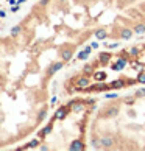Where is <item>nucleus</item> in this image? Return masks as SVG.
<instances>
[{
	"label": "nucleus",
	"mask_w": 145,
	"mask_h": 151,
	"mask_svg": "<svg viewBox=\"0 0 145 151\" xmlns=\"http://www.w3.org/2000/svg\"><path fill=\"white\" fill-rule=\"evenodd\" d=\"M20 31H22V27H20V25L14 27V28H11V36H17Z\"/></svg>",
	"instance_id": "f3484780"
},
{
	"label": "nucleus",
	"mask_w": 145,
	"mask_h": 151,
	"mask_svg": "<svg viewBox=\"0 0 145 151\" xmlns=\"http://www.w3.org/2000/svg\"><path fill=\"white\" fill-rule=\"evenodd\" d=\"M125 65H126V59L125 58H119L117 63L113 64V70H122V69H125Z\"/></svg>",
	"instance_id": "7ed1b4c3"
},
{
	"label": "nucleus",
	"mask_w": 145,
	"mask_h": 151,
	"mask_svg": "<svg viewBox=\"0 0 145 151\" xmlns=\"http://www.w3.org/2000/svg\"><path fill=\"white\" fill-rule=\"evenodd\" d=\"M38 145H39V140H31V142L25 147V150H28V148H36Z\"/></svg>",
	"instance_id": "6ab92c4d"
},
{
	"label": "nucleus",
	"mask_w": 145,
	"mask_h": 151,
	"mask_svg": "<svg viewBox=\"0 0 145 151\" xmlns=\"http://www.w3.org/2000/svg\"><path fill=\"white\" fill-rule=\"evenodd\" d=\"M133 67H134V69L137 70V69H141V64H136V63H134V64H133Z\"/></svg>",
	"instance_id": "c85d7f7f"
},
{
	"label": "nucleus",
	"mask_w": 145,
	"mask_h": 151,
	"mask_svg": "<svg viewBox=\"0 0 145 151\" xmlns=\"http://www.w3.org/2000/svg\"><path fill=\"white\" fill-rule=\"evenodd\" d=\"M109 53H100V63L102 64H106L108 61H109Z\"/></svg>",
	"instance_id": "ddd939ff"
},
{
	"label": "nucleus",
	"mask_w": 145,
	"mask_h": 151,
	"mask_svg": "<svg viewBox=\"0 0 145 151\" xmlns=\"http://www.w3.org/2000/svg\"><path fill=\"white\" fill-rule=\"evenodd\" d=\"M105 89H108V86L105 84V83H97L95 86H89V91H105Z\"/></svg>",
	"instance_id": "423d86ee"
},
{
	"label": "nucleus",
	"mask_w": 145,
	"mask_h": 151,
	"mask_svg": "<svg viewBox=\"0 0 145 151\" xmlns=\"http://www.w3.org/2000/svg\"><path fill=\"white\" fill-rule=\"evenodd\" d=\"M83 109V104L81 103H78L76 106H74V111H75V112H78V111H81Z\"/></svg>",
	"instance_id": "5701e85b"
},
{
	"label": "nucleus",
	"mask_w": 145,
	"mask_h": 151,
	"mask_svg": "<svg viewBox=\"0 0 145 151\" xmlns=\"http://www.w3.org/2000/svg\"><path fill=\"white\" fill-rule=\"evenodd\" d=\"M89 86H91L89 78L81 76V78H78V80H76V89H80V91H83V89H89Z\"/></svg>",
	"instance_id": "f03ea898"
},
{
	"label": "nucleus",
	"mask_w": 145,
	"mask_h": 151,
	"mask_svg": "<svg viewBox=\"0 0 145 151\" xmlns=\"http://www.w3.org/2000/svg\"><path fill=\"white\" fill-rule=\"evenodd\" d=\"M130 2H133V0H130Z\"/></svg>",
	"instance_id": "2f4dec72"
},
{
	"label": "nucleus",
	"mask_w": 145,
	"mask_h": 151,
	"mask_svg": "<svg viewBox=\"0 0 145 151\" xmlns=\"http://www.w3.org/2000/svg\"><path fill=\"white\" fill-rule=\"evenodd\" d=\"M137 81H139V83H142V84H145V72H142V73L137 76Z\"/></svg>",
	"instance_id": "aec40b11"
},
{
	"label": "nucleus",
	"mask_w": 145,
	"mask_h": 151,
	"mask_svg": "<svg viewBox=\"0 0 145 151\" xmlns=\"http://www.w3.org/2000/svg\"><path fill=\"white\" fill-rule=\"evenodd\" d=\"M130 53H131V55H134V56H136V55L139 53V48H137V47H133V48L130 50Z\"/></svg>",
	"instance_id": "b1692460"
},
{
	"label": "nucleus",
	"mask_w": 145,
	"mask_h": 151,
	"mask_svg": "<svg viewBox=\"0 0 145 151\" xmlns=\"http://www.w3.org/2000/svg\"><path fill=\"white\" fill-rule=\"evenodd\" d=\"M113 137H109V136H105V137H100V140H98V147L100 148H111L113 147Z\"/></svg>",
	"instance_id": "f257e3e1"
},
{
	"label": "nucleus",
	"mask_w": 145,
	"mask_h": 151,
	"mask_svg": "<svg viewBox=\"0 0 145 151\" xmlns=\"http://www.w3.org/2000/svg\"><path fill=\"white\" fill-rule=\"evenodd\" d=\"M91 47H92V48H98V42H92Z\"/></svg>",
	"instance_id": "bb28decb"
},
{
	"label": "nucleus",
	"mask_w": 145,
	"mask_h": 151,
	"mask_svg": "<svg viewBox=\"0 0 145 151\" xmlns=\"http://www.w3.org/2000/svg\"><path fill=\"white\" fill-rule=\"evenodd\" d=\"M8 2H9V5H11V6H13V5H16V3H17V2H16V0H8Z\"/></svg>",
	"instance_id": "c756f323"
},
{
	"label": "nucleus",
	"mask_w": 145,
	"mask_h": 151,
	"mask_svg": "<svg viewBox=\"0 0 145 151\" xmlns=\"http://www.w3.org/2000/svg\"><path fill=\"white\" fill-rule=\"evenodd\" d=\"M45 114H47V111L42 109L41 112H39V120H44V119H45Z\"/></svg>",
	"instance_id": "412c9836"
},
{
	"label": "nucleus",
	"mask_w": 145,
	"mask_h": 151,
	"mask_svg": "<svg viewBox=\"0 0 145 151\" xmlns=\"http://www.w3.org/2000/svg\"><path fill=\"white\" fill-rule=\"evenodd\" d=\"M50 131H52V125H48V126H45L44 129L39 132V139H42L44 136H47V134H50Z\"/></svg>",
	"instance_id": "f8f14e48"
},
{
	"label": "nucleus",
	"mask_w": 145,
	"mask_h": 151,
	"mask_svg": "<svg viewBox=\"0 0 145 151\" xmlns=\"http://www.w3.org/2000/svg\"><path fill=\"white\" fill-rule=\"evenodd\" d=\"M83 72H84L86 75H91V73H92V69H91V67H89V65H86L84 69H83Z\"/></svg>",
	"instance_id": "4be33fe9"
},
{
	"label": "nucleus",
	"mask_w": 145,
	"mask_h": 151,
	"mask_svg": "<svg viewBox=\"0 0 145 151\" xmlns=\"http://www.w3.org/2000/svg\"><path fill=\"white\" fill-rule=\"evenodd\" d=\"M95 37H97V39H105V37H106V31H105V30L95 31Z\"/></svg>",
	"instance_id": "dca6fc26"
},
{
	"label": "nucleus",
	"mask_w": 145,
	"mask_h": 151,
	"mask_svg": "<svg viewBox=\"0 0 145 151\" xmlns=\"http://www.w3.org/2000/svg\"><path fill=\"white\" fill-rule=\"evenodd\" d=\"M66 115H67V109H66L64 106H63V108H59L56 112H55V119H56V120H61V119H64Z\"/></svg>",
	"instance_id": "39448f33"
},
{
	"label": "nucleus",
	"mask_w": 145,
	"mask_h": 151,
	"mask_svg": "<svg viewBox=\"0 0 145 151\" xmlns=\"http://www.w3.org/2000/svg\"><path fill=\"white\" fill-rule=\"evenodd\" d=\"M61 56H63V61H69L72 58V50L70 48H64L61 52Z\"/></svg>",
	"instance_id": "6e6552de"
},
{
	"label": "nucleus",
	"mask_w": 145,
	"mask_h": 151,
	"mask_svg": "<svg viewBox=\"0 0 145 151\" xmlns=\"http://www.w3.org/2000/svg\"><path fill=\"white\" fill-rule=\"evenodd\" d=\"M134 33H137V35H142V33H145V25L144 24H139L134 27Z\"/></svg>",
	"instance_id": "4468645a"
},
{
	"label": "nucleus",
	"mask_w": 145,
	"mask_h": 151,
	"mask_svg": "<svg viewBox=\"0 0 145 151\" xmlns=\"http://www.w3.org/2000/svg\"><path fill=\"white\" fill-rule=\"evenodd\" d=\"M106 45H108L109 48H115V47H117V44H106Z\"/></svg>",
	"instance_id": "cd10ccee"
},
{
	"label": "nucleus",
	"mask_w": 145,
	"mask_h": 151,
	"mask_svg": "<svg viewBox=\"0 0 145 151\" xmlns=\"http://www.w3.org/2000/svg\"><path fill=\"white\" fill-rule=\"evenodd\" d=\"M94 78H95L97 81H103V80H106V73H105V72H95Z\"/></svg>",
	"instance_id": "9b49d317"
},
{
	"label": "nucleus",
	"mask_w": 145,
	"mask_h": 151,
	"mask_svg": "<svg viewBox=\"0 0 145 151\" xmlns=\"http://www.w3.org/2000/svg\"><path fill=\"white\" fill-rule=\"evenodd\" d=\"M117 93H106V98H115Z\"/></svg>",
	"instance_id": "a878e982"
},
{
	"label": "nucleus",
	"mask_w": 145,
	"mask_h": 151,
	"mask_svg": "<svg viewBox=\"0 0 145 151\" xmlns=\"http://www.w3.org/2000/svg\"><path fill=\"white\" fill-rule=\"evenodd\" d=\"M115 114H117V108H109L103 115H105V117H109V115H115Z\"/></svg>",
	"instance_id": "a211bd4d"
},
{
	"label": "nucleus",
	"mask_w": 145,
	"mask_h": 151,
	"mask_svg": "<svg viewBox=\"0 0 145 151\" xmlns=\"http://www.w3.org/2000/svg\"><path fill=\"white\" fill-rule=\"evenodd\" d=\"M91 50H92V47H86L83 52L78 55V59H87V56H89V53H91Z\"/></svg>",
	"instance_id": "1a4fd4ad"
},
{
	"label": "nucleus",
	"mask_w": 145,
	"mask_h": 151,
	"mask_svg": "<svg viewBox=\"0 0 145 151\" xmlns=\"http://www.w3.org/2000/svg\"><path fill=\"white\" fill-rule=\"evenodd\" d=\"M25 2V0H17V3H24Z\"/></svg>",
	"instance_id": "7c9ffc66"
},
{
	"label": "nucleus",
	"mask_w": 145,
	"mask_h": 151,
	"mask_svg": "<svg viewBox=\"0 0 145 151\" xmlns=\"http://www.w3.org/2000/svg\"><path fill=\"white\" fill-rule=\"evenodd\" d=\"M136 95H139V97H144V95H145V89H141V91H137Z\"/></svg>",
	"instance_id": "393cba45"
},
{
	"label": "nucleus",
	"mask_w": 145,
	"mask_h": 151,
	"mask_svg": "<svg viewBox=\"0 0 145 151\" xmlns=\"http://www.w3.org/2000/svg\"><path fill=\"white\" fill-rule=\"evenodd\" d=\"M122 37H123V39H130L131 36H133V31L131 30H128V28H125L123 31H122V35H120Z\"/></svg>",
	"instance_id": "2eb2a0df"
},
{
	"label": "nucleus",
	"mask_w": 145,
	"mask_h": 151,
	"mask_svg": "<svg viewBox=\"0 0 145 151\" xmlns=\"http://www.w3.org/2000/svg\"><path fill=\"white\" fill-rule=\"evenodd\" d=\"M59 69H63V63H56V64H53V65L48 69V75H53V73H56V72H58Z\"/></svg>",
	"instance_id": "0eeeda50"
},
{
	"label": "nucleus",
	"mask_w": 145,
	"mask_h": 151,
	"mask_svg": "<svg viewBox=\"0 0 145 151\" xmlns=\"http://www.w3.org/2000/svg\"><path fill=\"white\" fill-rule=\"evenodd\" d=\"M123 84H125V83L122 81V80H115V81H113L109 84V87L111 89H120V87H123Z\"/></svg>",
	"instance_id": "9d476101"
},
{
	"label": "nucleus",
	"mask_w": 145,
	"mask_h": 151,
	"mask_svg": "<svg viewBox=\"0 0 145 151\" xmlns=\"http://www.w3.org/2000/svg\"><path fill=\"white\" fill-rule=\"evenodd\" d=\"M70 150L72 151H83L84 150V145L81 143V140H74L70 145Z\"/></svg>",
	"instance_id": "20e7f679"
}]
</instances>
